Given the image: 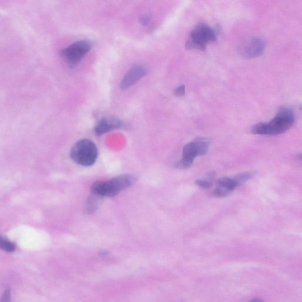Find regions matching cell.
Returning <instances> with one entry per match:
<instances>
[{
  "label": "cell",
  "mask_w": 302,
  "mask_h": 302,
  "mask_svg": "<svg viewBox=\"0 0 302 302\" xmlns=\"http://www.w3.org/2000/svg\"><path fill=\"white\" fill-rule=\"evenodd\" d=\"M295 121V115L292 108L283 107L279 109L275 117L268 123L261 122L254 126L252 132L256 135L282 134L289 129Z\"/></svg>",
  "instance_id": "cell-1"
},
{
  "label": "cell",
  "mask_w": 302,
  "mask_h": 302,
  "mask_svg": "<svg viewBox=\"0 0 302 302\" xmlns=\"http://www.w3.org/2000/svg\"><path fill=\"white\" fill-rule=\"evenodd\" d=\"M136 181V177L132 175L123 174L107 181H96L91 186L90 191L103 198L112 197L132 186Z\"/></svg>",
  "instance_id": "cell-2"
},
{
  "label": "cell",
  "mask_w": 302,
  "mask_h": 302,
  "mask_svg": "<svg viewBox=\"0 0 302 302\" xmlns=\"http://www.w3.org/2000/svg\"><path fill=\"white\" fill-rule=\"evenodd\" d=\"M98 151L95 144L90 140L83 139L76 143L71 149V157L80 165L90 166L96 162Z\"/></svg>",
  "instance_id": "cell-3"
},
{
  "label": "cell",
  "mask_w": 302,
  "mask_h": 302,
  "mask_svg": "<svg viewBox=\"0 0 302 302\" xmlns=\"http://www.w3.org/2000/svg\"><path fill=\"white\" fill-rule=\"evenodd\" d=\"M218 31L209 25L200 23L192 30L185 47L187 49H196L205 51L207 44L215 42L217 39Z\"/></svg>",
  "instance_id": "cell-4"
},
{
  "label": "cell",
  "mask_w": 302,
  "mask_h": 302,
  "mask_svg": "<svg viewBox=\"0 0 302 302\" xmlns=\"http://www.w3.org/2000/svg\"><path fill=\"white\" fill-rule=\"evenodd\" d=\"M210 144L209 140L199 138L185 145L183 148V158L177 163V168L181 170L190 168L196 156L207 154Z\"/></svg>",
  "instance_id": "cell-5"
},
{
  "label": "cell",
  "mask_w": 302,
  "mask_h": 302,
  "mask_svg": "<svg viewBox=\"0 0 302 302\" xmlns=\"http://www.w3.org/2000/svg\"><path fill=\"white\" fill-rule=\"evenodd\" d=\"M92 48V43L88 41H81L64 49L61 51V54L69 65L75 66Z\"/></svg>",
  "instance_id": "cell-6"
},
{
  "label": "cell",
  "mask_w": 302,
  "mask_h": 302,
  "mask_svg": "<svg viewBox=\"0 0 302 302\" xmlns=\"http://www.w3.org/2000/svg\"><path fill=\"white\" fill-rule=\"evenodd\" d=\"M264 49L265 43L263 39L252 36L244 40L239 47V52L245 59H251L261 56Z\"/></svg>",
  "instance_id": "cell-7"
},
{
  "label": "cell",
  "mask_w": 302,
  "mask_h": 302,
  "mask_svg": "<svg viewBox=\"0 0 302 302\" xmlns=\"http://www.w3.org/2000/svg\"><path fill=\"white\" fill-rule=\"evenodd\" d=\"M147 73V69L142 65H135L126 73L121 83V88L125 90L132 86L144 77Z\"/></svg>",
  "instance_id": "cell-8"
},
{
  "label": "cell",
  "mask_w": 302,
  "mask_h": 302,
  "mask_svg": "<svg viewBox=\"0 0 302 302\" xmlns=\"http://www.w3.org/2000/svg\"><path fill=\"white\" fill-rule=\"evenodd\" d=\"M123 127V123L121 120L116 118H102L97 123L94 132L97 136H103L109 131L122 128Z\"/></svg>",
  "instance_id": "cell-9"
},
{
  "label": "cell",
  "mask_w": 302,
  "mask_h": 302,
  "mask_svg": "<svg viewBox=\"0 0 302 302\" xmlns=\"http://www.w3.org/2000/svg\"><path fill=\"white\" fill-rule=\"evenodd\" d=\"M216 177L215 172H210L207 173L205 178L203 179L196 180L195 183L199 188L204 189V190H208L213 187V181L215 180Z\"/></svg>",
  "instance_id": "cell-10"
},
{
  "label": "cell",
  "mask_w": 302,
  "mask_h": 302,
  "mask_svg": "<svg viewBox=\"0 0 302 302\" xmlns=\"http://www.w3.org/2000/svg\"><path fill=\"white\" fill-rule=\"evenodd\" d=\"M102 198L100 196L94 194L91 192L88 198H87L85 211L87 214H92L97 209L99 206Z\"/></svg>",
  "instance_id": "cell-11"
},
{
  "label": "cell",
  "mask_w": 302,
  "mask_h": 302,
  "mask_svg": "<svg viewBox=\"0 0 302 302\" xmlns=\"http://www.w3.org/2000/svg\"><path fill=\"white\" fill-rule=\"evenodd\" d=\"M217 186L226 189L231 192L238 187L233 177L221 178L217 181Z\"/></svg>",
  "instance_id": "cell-12"
},
{
  "label": "cell",
  "mask_w": 302,
  "mask_h": 302,
  "mask_svg": "<svg viewBox=\"0 0 302 302\" xmlns=\"http://www.w3.org/2000/svg\"><path fill=\"white\" fill-rule=\"evenodd\" d=\"M254 176V173L246 172L239 174L233 178L236 184L238 185V187H239L240 185H242L244 183H246L247 181L252 179Z\"/></svg>",
  "instance_id": "cell-13"
},
{
  "label": "cell",
  "mask_w": 302,
  "mask_h": 302,
  "mask_svg": "<svg viewBox=\"0 0 302 302\" xmlns=\"http://www.w3.org/2000/svg\"><path fill=\"white\" fill-rule=\"evenodd\" d=\"M0 249L7 252H13L16 250V245L0 236Z\"/></svg>",
  "instance_id": "cell-14"
},
{
  "label": "cell",
  "mask_w": 302,
  "mask_h": 302,
  "mask_svg": "<svg viewBox=\"0 0 302 302\" xmlns=\"http://www.w3.org/2000/svg\"><path fill=\"white\" fill-rule=\"evenodd\" d=\"M231 193L230 191L224 188L217 186L213 191V194L218 198H223L230 195Z\"/></svg>",
  "instance_id": "cell-15"
},
{
  "label": "cell",
  "mask_w": 302,
  "mask_h": 302,
  "mask_svg": "<svg viewBox=\"0 0 302 302\" xmlns=\"http://www.w3.org/2000/svg\"><path fill=\"white\" fill-rule=\"evenodd\" d=\"M185 86L184 85L180 86L175 90L174 94L175 95L177 96L181 97L185 95Z\"/></svg>",
  "instance_id": "cell-16"
},
{
  "label": "cell",
  "mask_w": 302,
  "mask_h": 302,
  "mask_svg": "<svg viewBox=\"0 0 302 302\" xmlns=\"http://www.w3.org/2000/svg\"><path fill=\"white\" fill-rule=\"evenodd\" d=\"M10 299V292L9 290H7L5 291V293H4L2 299L0 302H9Z\"/></svg>",
  "instance_id": "cell-17"
},
{
  "label": "cell",
  "mask_w": 302,
  "mask_h": 302,
  "mask_svg": "<svg viewBox=\"0 0 302 302\" xmlns=\"http://www.w3.org/2000/svg\"><path fill=\"white\" fill-rule=\"evenodd\" d=\"M140 21L142 24L146 25L150 23V19L148 16H144L140 18Z\"/></svg>",
  "instance_id": "cell-18"
},
{
  "label": "cell",
  "mask_w": 302,
  "mask_h": 302,
  "mask_svg": "<svg viewBox=\"0 0 302 302\" xmlns=\"http://www.w3.org/2000/svg\"><path fill=\"white\" fill-rule=\"evenodd\" d=\"M250 302H263V301L261 300L260 299H258V298H256V299H254Z\"/></svg>",
  "instance_id": "cell-19"
}]
</instances>
